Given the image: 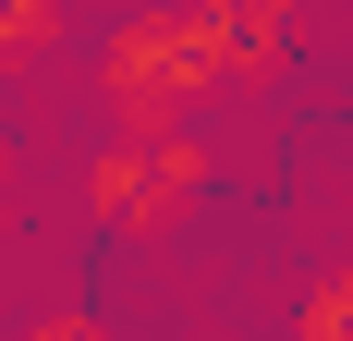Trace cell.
<instances>
[{
    "label": "cell",
    "mask_w": 353,
    "mask_h": 341,
    "mask_svg": "<svg viewBox=\"0 0 353 341\" xmlns=\"http://www.w3.org/2000/svg\"><path fill=\"white\" fill-rule=\"evenodd\" d=\"M232 86V49H219V0H171V12H134V25L98 37V110L110 135H171L195 98Z\"/></svg>",
    "instance_id": "1"
},
{
    "label": "cell",
    "mask_w": 353,
    "mask_h": 341,
    "mask_svg": "<svg viewBox=\"0 0 353 341\" xmlns=\"http://www.w3.org/2000/svg\"><path fill=\"white\" fill-rule=\"evenodd\" d=\"M208 170H219V159L183 135V122H171V135H110L98 159H85V220L146 244V232H171V220H195Z\"/></svg>",
    "instance_id": "2"
},
{
    "label": "cell",
    "mask_w": 353,
    "mask_h": 341,
    "mask_svg": "<svg viewBox=\"0 0 353 341\" xmlns=\"http://www.w3.org/2000/svg\"><path fill=\"white\" fill-rule=\"evenodd\" d=\"M219 49H232V86L292 73V0H219Z\"/></svg>",
    "instance_id": "3"
},
{
    "label": "cell",
    "mask_w": 353,
    "mask_h": 341,
    "mask_svg": "<svg viewBox=\"0 0 353 341\" xmlns=\"http://www.w3.org/2000/svg\"><path fill=\"white\" fill-rule=\"evenodd\" d=\"M292 341H353V269H317L305 305H292Z\"/></svg>",
    "instance_id": "4"
},
{
    "label": "cell",
    "mask_w": 353,
    "mask_h": 341,
    "mask_svg": "<svg viewBox=\"0 0 353 341\" xmlns=\"http://www.w3.org/2000/svg\"><path fill=\"white\" fill-rule=\"evenodd\" d=\"M61 37V0H0V61H37Z\"/></svg>",
    "instance_id": "5"
},
{
    "label": "cell",
    "mask_w": 353,
    "mask_h": 341,
    "mask_svg": "<svg viewBox=\"0 0 353 341\" xmlns=\"http://www.w3.org/2000/svg\"><path fill=\"white\" fill-rule=\"evenodd\" d=\"M25 341H122V329H98V317H37Z\"/></svg>",
    "instance_id": "6"
}]
</instances>
